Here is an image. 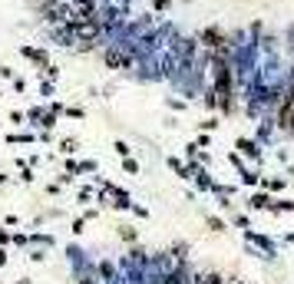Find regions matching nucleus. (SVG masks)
Here are the masks:
<instances>
[{"instance_id": "7ed1b4c3", "label": "nucleus", "mask_w": 294, "mask_h": 284, "mask_svg": "<svg viewBox=\"0 0 294 284\" xmlns=\"http://www.w3.org/2000/svg\"><path fill=\"white\" fill-rule=\"evenodd\" d=\"M20 53H24L27 60H37V63H43V66H47V53H43V50H37V47H24Z\"/></svg>"}, {"instance_id": "39448f33", "label": "nucleus", "mask_w": 294, "mask_h": 284, "mask_svg": "<svg viewBox=\"0 0 294 284\" xmlns=\"http://www.w3.org/2000/svg\"><path fill=\"white\" fill-rule=\"evenodd\" d=\"M195 284H205V281H195Z\"/></svg>"}, {"instance_id": "f257e3e1", "label": "nucleus", "mask_w": 294, "mask_h": 284, "mask_svg": "<svg viewBox=\"0 0 294 284\" xmlns=\"http://www.w3.org/2000/svg\"><path fill=\"white\" fill-rule=\"evenodd\" d=\"M278 126L284 129V132H291V135H294V86L287 89L284 103H281V109H278Z\"/></svg>"}, {"instance_id": "f03ea898", "label": "nucleus", "mask_w": 294, "mask_h": 284, "mask_svg": "<svg viewBox=\"0 0 294 284\" xmlns=\"http://www.w3.org/2000/svg\"><path fill=\"white\" fill-rule=\"evenodd\" d=\"M103 60L112 66V70H122V66H129V56H126V53H119L116 47H109V50H106V53H103Z\"/></svg>"}, {"instance_id": "20e7f679", "label": "nucleus", "mask_w": 294, "mask_h": 284, "mask_svg": "<svg viewBox=\"0 0 294 284\" xmlns=\"http://www.w3.org/2000/svg\"><path fill=\"white\" fill-rule=\"evenodd\" d=\"M238 149H245L248 156H258V149H254V142H238Z\"/></svg>"}]
</instances>
